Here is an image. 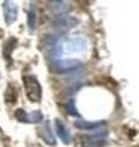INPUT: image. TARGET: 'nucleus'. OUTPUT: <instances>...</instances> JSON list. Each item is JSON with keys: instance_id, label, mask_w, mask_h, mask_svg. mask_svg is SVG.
Here are the masks:
<instances>
[{"instance_id": "obj_1", "label": "nucleus", "mask_w": 139, "mask_h": 147, "mask_svg": "<svg viewBox=\"0 0 139 147\" xmlns=\"http://www.w3.org/2000/svg\"><path fill=\"white\" fill-rule=\"evenodd\" d=\"M26 94L31 102H39L41 98V87L38 80L32 75H27L23 77Z\"/></svg>"}, {"instance_id": "obj_2", "label": "nucleus", "mask_w": 139, "mask_h": 147, "mask_svg": "<svg viewBox=\"0 0 139 147\" xmlns=\"http://www.w3.org/2000/svg\"><path fill=\"white\" fill-rule=\"evenodd\" d=\"M4 9H5V20H6L7 24H11L12 21L16 20L17 9H16V6H15V4L5 3V5H4Z\"/></svg>"}, {"instance_id": "obj_3", "label": "nucleus", "mask_w": 139, "mask_h": 147, "mask_svg": "<svg viewBox=\"0 0 139 147\" xmlns=\"http://www.w3.org/2000/svg\"><path fill=\"white\" fill-rule=\"evenodd\" d=\"M105 145V141L98 136H88L82 142L83 147H101Z\"/></svg>"}, {"instance_id": "obj_4", "label": "nucleus", "mask_w": 139, "mask_h": 147, "mask_svg": "<svg viewBox=\"0 0 139 147\" xmlns=\"http://www.w3.org/2000/svg\"><path fill=\"white\" fill-rule=\"evenodd\" d=\"M40 136L48 145H54L55 144V139L50 131V127H49V124H44L40 129Z\"/></svg>"}, {"instance_id": "obj_5", "label": "nucleus", "mask_w": 139, "mask_h": 147, "mask_svg": "<svg viewBox=\"0 0 139 147\" xmlns=\"http://www.w3.org/2000/svg\"><path fill=\"white\" fill-rule=\"evenodd\" d=\"M17 99V91L13 85H9L7 90L5 92V100L9 104H13Z\"/></svg>"}, {"instance_id": "obj_6", "label": "nucleus", "mask_w": 139, "mask_h": 147, "mask_svg": "<svg viewBox=\"0 0 139 147\" xmlns=\"http://www.w3.org/2000/svg\"><path fill=\"white\" fill-rule=\"evenodd\" d=\"M56 130H57V132H59L60 137H61V140L65 142V144H68V142H70V134L67 132L66 127H65V125L62 124V121L56 120Z\"/></svg>"}, {"instance_id": "obj_7", "label": "nucleus", "mask_w": 139, "mask_h": 147, "mask_svg": "<svg viewBox=\"0 0 139 147\" xmlns=\"http://www.w3.org/2000/svg\"><path fill=\"white\" fill-rule=\"evenodd\" d=\"M75 125L76 127L78 129H82V130H89V129H94L96 126H99L100 125V123H89V121H81V120H78L75 123Z\"/></svg>"}, {"instance_id": "obj_8", "label": "nucleus", "mask_w": 139, "mask_h": 147, "mask_svg": "<svg viewBox=\"0 0 139 147\" xmlns=\"http://www.w3.org/2000/svg\"><path fill=\"white\" fill-rule=\"evenodd\" d=\"M17 42L16 38H10L7 40V42L5 43V47H4V55H5V58L7 59L9 58V55H10V53L12 52V49L15 48V43Z\"/></svg>"}, {"instance_id": "obj_9", "label": "nucleus", "mask_w": 139, "mask_h": 147, "mask_svg": "<svg viewBox=\"0 0 139 147\" xmlns=\"http://www.w3.org/2000/svg\"><path fill=\"white\" fill-rule=\"evenodd\" d=\"M43 120V115L39 113V112H33L31 114H27V123L31 121V123H39Z\"/></svg>"}, {"instance_id": "obj_10", "label": "nucleus", "mask_w": 139, "mask_h": 147, "mask_svg": "<svg viewBox=\"0 0 139 147\" xmlns=\"http://www.w3.org/2000/svg\"><path fill=\"white\" fill-rule=\"evenodd\" d=\"M15 117L17 120H20L22 123H27V113L23 109H17L15 113Z\"/></svg>"}, {"instance_id": "obj_11", "label": "nucleus", "mask_w": 139, "mask_h": 147, "mask_svg": "<svg viewBox=\"0 0 139 147\" xmlns=\"http://www.w3.org/2000/svg\"><path fill=\"white\" fill-rule=\"evenodd\" d=\"M28 25H29V28L33 30L35 27V13L34 11H31L29 12V16H28Z\"/></svg>"}]
</instances>
